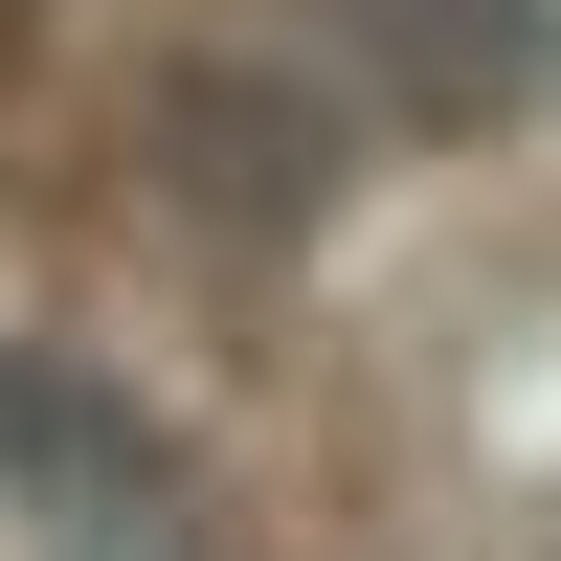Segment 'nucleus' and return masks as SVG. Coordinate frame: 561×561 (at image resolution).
Segmentation results:
<instances>
[{
	"label": "nucleus",
	"mask_w": 561,
	"mask_h": 561,
	"mask_svg": "<svg viewBox=\"0 0 561 561\" xmlns=\"http://www.w3.org/2000/svg\"><path fill=\"white\" fill-rule=\"evenodd\" d=\"M135 158H158V203L203 225V248H314V225L359 203V158H337V113H314L270 45H158L135 68Z\"/></svg>",
	"instance_id": "2"
},
{
	"label": "nucleus",
	"mask_w": 561,
	"mask_h": 561,
	"mask_svg": "<svg viewBox=\"0 0 561 561\" xmlns=\"http://www.w3.org/2000/svg\"><path fill=\"white\" fill-rule=\"evenodd\" d=\"M359 23V90L404 135H517L561 90V0H337Z\"/></svg>",
	"instance_id": "3"
},
{
	"label": "nucleus",
	"mask_w": 561,
	"mask_h": 561,
	"mask_svg": "<svg viewBox=\"0 0 561 561\" xmlns=\"http://www.w3.org/2000/svg\"><path fill=\"white\" fill-rule=\"evenodd\" d=\"M0 517H23L45 561H225L180 427L113 382V359H45V337H0Z\"/></svg>",
	"instance_id": "1"
}]
</instances>
